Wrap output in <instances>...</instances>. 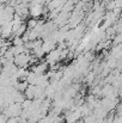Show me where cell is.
<instances>
[{"mask_svg":"<svg viewBox=\"0 0 122 123\" xmlns=\"http://www.w3.org/2000/svg\"><path fill=\"white\" fill-rule=\"evenodd\" d=\"M48 69H49V66H48V63H47V62H40V63H37V65L32 66L30 72L35 73L36 75H42V74H44Z\"/></svg>","mask_w":122,"mask_h":123,"instance_id":"obj_3","label":"cell"},{"mask_svg":"<svg viewBox=\"0 0 122 123\" xmlns=\"http://www.w3.org/2000/svg\"><path fill=\"white\" fill-rule=\"evenodd\" d=\"M37 80H39V75H36L32 72H29L25 81L28 82V85H37Z\"/></svg>","mask_w":122,"mask_h":123,"instance_id":"obj_6","label":"cell"},{"mask_svg":"<svg viewBox=\"0 0 122 123\" xmlns=\"http://www.w3.org/2000/svg\"><path fill=\"white\" fill-rule=\"evenodd\" d=\"M36 91H37V86L36 85H28V87L23 92L24 96H25V99L32 100L35 98V96H36Z\"/></svg>","mask_w":122,"mask_h":123,"instance_id":"obj_4","label":"cell"},{"mask_svg":"<svg viewBox=\"0 0 122 123\" xmlns=\"http://www.w3.org/2000/svg\"><path fill=\"white\" fill-rule=\"evenodd\" d=\"M6 123H19V116L18 117H8Z\"/></svg>","mask_w":122,"mask_h":123,"instance_id":"obj_13","label":"cell"},{"mask_svg":"<svg viewBox=\"0 0 122 123\" xmlns=\"http://www.w3.org/2000/svg\"><path fill=\"white\" fill-rule=\"evenodd\" d=\"M121 44H117V45H113V48H111V50H110V56H113L114 59H116V60H121Z\"/></svg>","mask_w":122,"mask_h":123,"instance_id":"obj_5","label":"cell"},{"mask_svg":"<svg viewBox=\"0 0 122 123\" xmlns=\"http://www.w3.org/2000/svg\"><path fill=\"white\" fill-rule=\"evenodd\" d=\"M25 31H26V25H25V24L23 23V24H22V25H20V26L18 28V30H17V31H16V32H14V34L12 35V37H13V36H17V37H22V36L24 35V32H25Z\"/></svg>","mask_w":122,"mask_h":123,"instance_id":"obj_9","label":"cell"},{"mask_svg":"<svg viewBox=\"0 0 122 123\" xmlns=\"http://www.w3.org/2000/svg\"><path fill=\"white\" fill-rule=\"evenodd\" d=\"M23 40L22 37H17V36H13L12 37V45L13 47H18V45H23Z\"/></svg>","mask_w":122,"mask_h":123,"instance_id":"obj_12","label":"cell"},{"mask_svg":"<svg viewBox=\"0 0 122 123\" xmlns=\"http://www.w3.org/2000/svg\"><path fill=\"white\" fill-rule=\"evenodd\" d=\"M26 29H29V30H32L36 25H37V20L36 19H34V18H31V19H29L28 22H26Z\"/></svg>","mask_w":122,"mask_h":123,"instance_id":"obj_11","label":"cell"},{"mask_svg":"<svg viewBox=\"0 0 122 123\" xmlns=\"http://www.w3.org/2000/svg\"><path fill=\"white\" fill-rule=\"evenodd\" d=\"M95 78H96L95 72H87V74L85 75L84 81L86 82V84H89V85H92V82H93V80H95Z\"/></svg>","mask_w":122,"mask_h":123,"instance_id":"obj_8","label":"cell"},{"mask_svg":"<svg viewBox=\"0 0 122 123\" xmlns=\"http://www.w3.org/2000/svg\"><path fill=\"white\" fill-rule=\"evenodd\" d=\"M10 49H11V51L13 53L14 56H16V55H19V54H23V53L26 51L24 44H23V45H18V47H13V45H12V47H10Z\"/></svg>","mask_w":122,"mask_h":123,"instance_id":"obj_7","label":"cell"},{"mask_svg":"<svg viewBox=\"0 0 122 123\" xmlns=\"http://www.w3.org/2000/svg\"><path fill=\"white\" fill-rule=\"evenodd\" d=\"M31 104H32V100L30 99H25L20 105H22V110H29L31 111Z\"/></svg>","mask_w":122,"mask_h":123,"instance_id":"obj_10","label":"cell"},{"mask_svg":"<svg viewBox=\"0 0 122 123\" xmlns=\"http://www.w3.org/2000/svg\"><path fill=\"white\" fill-rule=\"evenodd\" d=\"M28 8H29V14L31 16V18L37 19L42 16V12H43L42 5H28Z\"/></svg>","mask_w":122,"mask_h":123,"instance_id":"obj_2","label":"cell"},{"mask_svg":"<svg viewBox=\"0 0 122 123\" xmlns=\"http://www.w3.org/2000/svg\"><path fill=\"white\" fill-rule=\"evenodd\" d=\"M60 50L61 49L55 48L54 50L49 51L45 55V62L48 63V66H53V65H55V63H58L60 61Z\"/></svg>","mask_w":122,"mask_h":123,"instance_id":"obj_1","label":"cell"}]
</instances>
